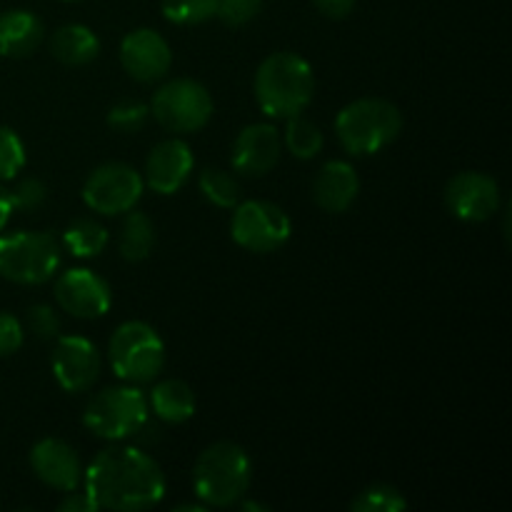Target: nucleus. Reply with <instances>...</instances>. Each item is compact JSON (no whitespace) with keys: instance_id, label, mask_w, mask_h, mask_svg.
I'll return each instance as SVG.
<instances>
[{"instance_id":"f257e3e1","label":"nucleus","mask_w":512,"mask_h":512,"mask_svg":"<svg viewBox=\"0 0 512 512\" xmlns=\"http://www.w3.org/2000/svg\"><path fill=\"white\" fill-rule=\"evenodd\" d=\"M83 483L95 510H148L165 495L160 465L148 453L128 445L100 450L83 473Z\"/></svg>"},{"instance_id":"f03ea898","label":"nucleus","mask_w":512,"mask_h":512,"mask_svg":"<svg viewBox=\"0 0 512 512\" xmlns=\"http://www.w3.org/2000/svg\"><path fill=\"white\" fill-rule=\"evenodd\" d=\"M253 90L265 115L280 120L295 118L315 95L313 68L298 53H273L260 63Z\"/></svg>"},{"instance_id":"7ed1b4c3","label":"nucleus","mask_w":512,"mask_h":512,"mask_svg":"<svg viewBox=\"0 0 512 512\" xmlns=\"http://www.w3.org/2000/svg\"><path fill=\"white\" fill-rule=\"evenodd\" d=\"M253 463L238 443L220 440L208 445L193 465V488L205 508H230L245 498Z\"/></svg>"},{"instance_id":"20e7f679","label":"nucleus","mask_w":512,"mask_h":512,"mask_svg":"<svg viewBox=\"0 0 512 512\" xmlns=\"http://www.w3.org/2000/svg\"><path fill=\"white\" fill-rule=\"evenodd\" d=\"M403 130V113L385 98H360L335 118V133L350 155H375L388 148Z\"/></svg>"},{"instance_id":"39448f33","label":"nucleus","mask_w":512,"mask_h":512,"mask_svg":"<svg viewBox=\"0 0 512 512\" xmlns=\"http://www.w3.org/2000/svg\"><path fill=\"white\" fill-rule=\"evenodd\" d=\"M113 373L130 385H143L158 378L165 368V343L153 325L128 320L118 325L108 345Z\"/></svg>"},{"instance_id":"423d86ee","label":"nucleus","mask_w":512,"mask_h":512,"mask_svg":"<svg viewBox=\"0 0 512 512\" xmlns=\"http://www.w3.org/2000/svg\"><path fill=\"white\" fill-rule=\"evenodd\" d=\"M60 265V245L50 233L15 230L0 235V275L18 285H43Z\"/></svg>"},{"instance_id":"0eeeda50","label":"nucleus","mask_w":512,"mask_h":512,"mask_svg":"<svg viewBox=\"0 0 512 512\" xmlns=\"http://www.w3.org/2000/svg\"><path fill=\"white\" fill-rule=\"evenodd\" d=\"M148 398L133 385L105 388L95 395L83 413V423L90 433L105 440L133 438L148 423Z\"/></svg>"},{"instance_id":"6e6552de","label":"nucleus","mask_w":512,"mask_h":512,"mask_svg":"<svg viewBox=\"0 0 512 512\" xmlns=\"http://www.w3.org/2000/svg\"><path fill=\"white\" fill-rule=\"evenodd\" d=\"M150 113L170 133H195L213 118V98L198 80L175 78L155 90Z\"/></svg>"},{"instance_id":"1a4fd4ad","label":"nucleus","mask_w":512,"mask_h":512,"mask_svg":"<svg viewBox=\"0 0 512 512\" xmlns=\"http://www.w3.org/2000/svg\"><path fill=\"white\" fill-rule=\"evenodd\" d=\"M293 225L288 213L270 200H245L235 205L230 235L250 253H275L290 240Z\"/></svg>"},{"instance_id":"9d476101","label":"nucleus","mask_w":512,"mask_h":512,"mask_svg":"<svg viewBox=\"0 0 512 512\" xmlns=\"http://www.w3.org/2000/svg\"><path fill=\"white\" fill-rule=\"evenodd\" d=\"M143 188V175L128 163H103L85 180L83 200L93 213L120 215L135 208Z\"/></svg>"},{"instance_id":"9b49d317","label":"nucleus","mask_w":512,"mask_h":512,"mask_svg":"<svg viewBox=\"0 0 512 512\" xmlns=\"http://www.w3.org/2000/svg\"><path fill=\"white\" fill-rule=\"evenodd\" d=\"M445 205L465 223H485L500 210V185L493 175L463 170L445 185Z\"/></svg>"},{"instance_id":"f8f14e48","label":"nucleus","mask_w":512,"mask_h":512,"mask_svg":"<svg viewBox=\"0 0 512 512\" xmlns=\"http://www.w3.org/2000/svg\"><path fill=\"white\" fill-rule=\"evenodd\" d=\"M55 303L73 318H103L113 303L108 280L88 268H73L55 280Z\"/></svg>"},{"instance_id":"ddd939ff","label":"nucleus","mask_w":512,"mask_h":512,"mask_svg":"<svg viewBox=\"0 0 512 512\" xmlns=\"http://www.w3.org/2000/svg\"><path fill=\"white\" fill-rule=\"evenodd\" d=\"M53 375L68 393H85L100 375V353L83 335H63L53 350Z\"/></svg>"},{"instance_id":"4468645a","label":"nucleus","mask_w":512,"mask_h":512,"mask_svg":"<svg viewBox=\"0 0 512 512\" xmlns=\"http://www.w3.org/2000/svg\"><path fill=\"white\" fill-rule=\"evenodd\" d=\"M120 63L125 73L138 83H155L165 78L173 63L170 45L158 30L138 28L128 33L120 43Z\"/></svg>"},{"instance_id":"2eb2a0df","label":"nucleus","mask_w":512,"mask_h":512,"mask_svg":"<svg viewBox=\"0 0 512 512\" xmlns=\"http://www.w3.org/2000/svg\"><path fill=\"white\" fill-rule=\"evenodd\" d=\"M193 165V150H190V145L185 140H160L158 145H153L148 160H145L143 183L158 195H173L188 183L190 173H193Z\"/></svg>"},{"instance_id":"dca6fc26","label":"nucleus","mask_w":512,"mask_h":512,"mask_svg":"<svg viewBox=\"0 0 512 512\" xmlns=\"http://www.w3.org/2000/svg\"><path fill=\"white\" fill-rule=\"evenodd\" d=\"M280 153H283V138L270 123H253L245 125L233 143V168L238 173L260 178L270 173L278 165Z\"/></svg>"},{"instance_id":"f3484780","label":"nucleus","mask_w":512,"mask_h":512,"mask_svg":"<svg viewBox=\"0 0 512 512\" xmlns=\"http://www.w3.org/2000/svg\"><path fill=\"white\" fill-rule=\"evenodd\" d=\"M30 468L35 478L53 490H75L83 483V465L78 453L60 438H43L30 450Z\"/></svg>"},{"instance_id":"a211bd4d","label":"nucleus","mask_w":512,"mask_h":512,"mask_svg":"<svg viewBox=\"0 0 512 512\" xmlns=\"http://www.w3.org/2000/svg\"><path fill=\"white\" fill-rule=\"evenodd\" d=\"M360 193L358 173L345 160H330L318 170L313 180V198L325 213H345Z\"/></svg>"},{"instance_id":"6ab92c4d","label":"nucleus","mask_w":512,"mask_h":512,"mask_svg":"<svg viewBox=\"0 0 512 512\" xmlns=\"http://www.w3.org/2000/svg\"><path fill=\"white\" fill-rule=\"evenodd\" d=\"M43 23L30 10H5L0 13V55L28 58L43 40Z\"/></svg>"},{"instance_id":"aec40b11","label":"nucleus","mask_w":512,"mask_h":512,"mask_svg":"<svg viewBox=\"0 0 512 512\" xmlns=\"http://www.w3.org/2000/svg\"><path fill=\"white\" fill-rule=\"evenodd\" d=\"M50 53L63 65L80 68V65H88L98 58L100 40L88 25L68 23L53 33V38H50Z\"/></svg>"},{"instance_id":"412c9836","label":"nucleus","mask_w":512,"mask_h":512,"mask_svg":"<svg viewBox=\"0 0 512 512\" xmlns=\"http://www.w3.org/2000/svg\"><path fill=\"white\" fill-rule=\"evenodd\" d=\"M148 408H153L155 418H160L163 423H188L195 415V393L188 383H183V380H160V383L153 385V390H150Z\"/></svg>"},{"instance_id":"4be33fe9","label":"nucleus","mask_w":512,"mask_h":512,"mask_svg":"<svg viewBox=\"0 0 512 512\" xmlns=\"http://www.w3.org/2000/svg\"><path fill=\"white\" fill-rule=\"evenodd\" d=\"M155 248V225L153 220L145 213H130L123 220V228H120L118 238V253L123 255V260L128 263H140V260L148 258Z\"/></svg>"},{"instance_id":"5701e85b","label":"nucleus","mask_w":512,"mask_h":512,"mask_svg":"<svg viewBox=\"0 0 512 512\" xmlns=\"http://www.w3.org/2000/svg\"><path fill=\"white\" fill-rule=\"evenodd\" d=\"M108 240V230L93 218H75L63 233V245L75 258H95L108 248Z\"/></svg>"},{"instance_id":"b1692460","label":"nucleus","mask_w":512,"mask_h":512,"mask_svg":"<svg viewBox=\"0 0 512 512\" xmlns=\"http://www.w3.org/2000/svg\"><path fill=\"white\" fill-rule=\"evenodd\" d=\"M323 143H325L323 130H320L318 125L300 118V115L288 118V128H285L283 133V145L293 153V158L313 160L315 155L323 150Z\"/></svg>"},{"instance_id":"393cba45","label":"nucleus","mask_w":512,"mask_h":512,"mask_svg":"<svg viewBox=\"0 0 512 512\" xmlns=\"http://www.w3.org/2000/svg\"><path fill=\"white\" fill-rule=\"evenodd\" d=\"M200 193L218 208H235L240 203V183L220 168H205L198 178Z\"/></svg>"},{"instance_id":"a878e982","label":"nucleus","mask_w":512,"mask_h":512,"mask_svg":"<svg viewBox=\"0 0 512 512\" xmlns=\"http://www.w3.org/2000/svg\"><path fill=\"white\" fill-rule=\"evenodd\" d=\"M408 508V500L398 488L385 483L368 485L350 500L353 512H403Z\"/></svg>"},{"instance_id":"bb28decb","label":"nucleus","mask_w":512,"mask_h":512,"mask_svg":"<svg viewBox=\"0 0 512 512\" xmlns=\"http://www.w3.org/2000/svg\"><path fill=\"white\" fill-rule=\"evenodd\" d=\"M218 0H163V15L175 25H200L215 18Z\"/></svg>"},{"instance_id":"cd10ccee","label":"nucleus","mask_w":512,"mask_h":512,"mask_svg":"<svg viewBox=\"0 0 512 512\" xmlns=\"http://www.w3.org/2000/svg\"><path fill=\"white\" fill-rule=\"evenodd\" d=\"M25 165V145L8 125H0V180H13Z\"/></svg>"},{"instance_id":"c85d7f7f","label":"nucleus","mask_w":512,"mask_h":512,"mask_svg":"<svg viewBox=\"0 0 512 512\" xmlns=\"http://www.w3.org/2000/svg\"><path fill=\"white\" fill-rule=\"evenodd\" d=\"M150 108L138 103V100H123V103L113 105L108 113V125L118 133H138L148 120Z\"/></svg>"},{"instance_id":"c756f323","label":"nucleus","mask_w":512,"mask_h":512,"mask_svg":"<svg viewBox=\"0 0 512 512\" xmlns=\"http://www.w3.org/2000/svg\"><path fill=\"white\" fill-rule=\"evenodd\" d=\"M25 325L40 340H53L60 333V318L50 305H30L25 310Z\"/></svg>"},{"instance_id":"7c9ffc66","label":"nucleus","mask_w":512,"mask_h":512,"mask_svg":"<svg viewBox=\"0 0 512 512\" xmlns=\"http://www.w3.org/2000/svg\"><path fill=\"white\" fill-rule=\"evenodd\" d=\"M48 198V188H45L43 180L38 178H23L15 183V188L10 190V200H13V208L15 210H38L40 205L45 203Z\"/></svg>"},{"instance_id":"2f4dec72","label":"nucleus","mask_w":512,"mask_h":512,"mask_svg":"<svg viewBox=\"0 0 512 512\" xmlns=\"http://www.w3.org/2000/svg\"><path fill=\"white\" fill-rule=\"evenodd\" d=\"M260 8H263V0H218L215 15H218L225 25L240 28V25L250 23V20L260 13Z\"/></svg>"},{"instance_id":"473e14b6","label":"nucleus","mask_w":512,"mask_h":512,"mask_svg":"<svg viewBox=\"0 0 512 512\" xmlns=\"http://www.w3.org/2000/svg\"><path fill=\"white\" fill-rule=\"evenodd\" d=\"M23 323L15 315L0 313V358L18 353L23 345Z\"/></svg>"},{"instance_id":"72a5a7b5","label":"nucleus","mask_w":512,"mask_h":512,"mask_svg":"<svg viewBox=\"0 0 512 512\" xmlns=\"http://www.w3.org/2000/svg\"><path fill=\"white\" fill-rule=\"evenodd\" d=\"M313 5L325 15V18L340 20L345 18V15L353 13L355 0H313Z\"/></svg>"},{"instance_id":"f704fd0d","label":"nucleus","mask_w":512,"mask_h":512,"mask_svg":"<svg viewBox=\"0 0 512 512\" xmlns=\"http://www.w3.org/2000/svg\"><path fill=\"white\" fill-rule=\"evenodd\" d=\"M60 512H95L93 500L88 498V493H75V490H68L65 493V500L58 505Z\"/></svg>"},{"instance_id":"c9c22d12","label":"nucleus","mask_w":512,"mask_h":512,"mask_svg":"<svg viewBox=\"0 0 512 512\" xmlns=\"http://www.w3.org/2000/svg\"><path fill=\"white\" fill-rule=\"evenodd\" d=\"M13 200H10V190H5L3 185H0V233H3V228L8 225L10 215H13Z\"/></svg>"},{"instance_id":"e433bc0d","label":"nucleus","mask_w":512,"mask_h":512,"mask_svg":"<svg viewBox=\"0 0 512 512\" xmlns=\"http://www.w3.org/2000/svg\"><path fill=\"white\" fill-rule=\"evenodd\" d=\"M175 510H188V512H203L205 505L203 503H185V505H175Z\"/></svg>"},{"instance_id":"4c0bfd02","label":"nucleus","mask_w":512,"mask_h":512,"mask_svg":"<svg viewBox=\"0 0 512 512\" xmlns=\"http://www.w3.org/2000/svg\"><path fill=\"white\" fill-rule=\"evenodd\" d=\"M240 503V500H238ZM240 508L243 510H253V512H268V508H265V505H260V503H250V500H245V503H240Z\"/></svg>"}]
</instances>
